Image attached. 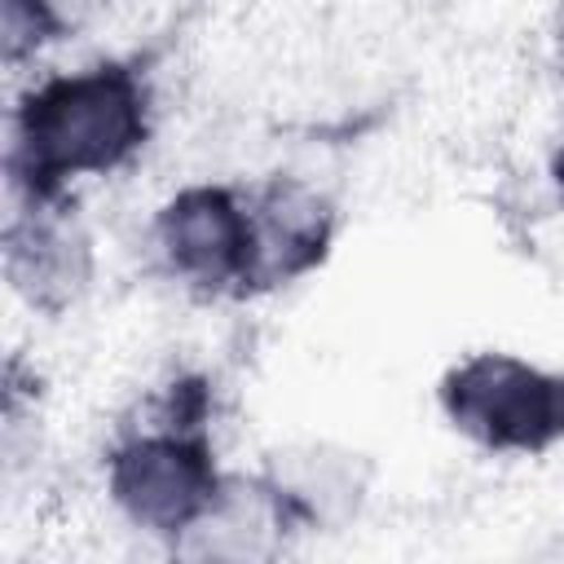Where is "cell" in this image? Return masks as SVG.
Segmentation results:
<instances>
[{
	"mask_svg": "<svg viewBox=\"0 0 564 564\" xmlns=\"http://www.w3.org/2000/svg\"><path fill=\"white\" fill-rule=\"evenodd\" d=\"M207 397L203 383H172L163 397V419L132 432L106 463V485L115 507L150 533H189L225 494L212 441L203 432Z\"/></svg>",
	"mask_w": 564,
	"mask_h": 564,
	"instance_id": "obj_2",
	"label": "cell"
},
{
	"mask_svg": "<svg viewBox=\"0 0 564 564\" xmlns=\"http://www.w3.org/2000/svg\"><path fill=\"white\" fill-rule=\"evenodd\" d=\"M154 247L172 278L203 295H247L251 212L225 185H189L154 216Z\"/></svg>",
	"mask_w": 564,
	"mask_h": 564,
	"instance_id": "obj_4",
	"label": "cell"
},
{
	"mask_svg": "<svg viewBox=\"0 0 564 564\" xmlns=\"http://www.w3.org/2000/svg\"><path fill=\"white\" fill-rule=\"evenodd\" d=\"M441 410L485 449L542 454L564 436V375L511 352H471L441 379Z\"/></svg>",
	"mask_w": 564,
	"mask_h": 564,
	"instance_id": "obj_3",
	"label": "cell"
},
{
	"mask_svg": "<svg viewBox=\"0 0 564 564\" xmlns=\"http://www.w3.org/2000/svg\"><path fill=\"white\" fill-rule=\"evenodd\" d=\"M4 264H9V282L35 308L57 313L88 282V238L75 229V220L62 216V198L57 203L26 198V216L9 220L4 234Z\"/></svg>",
	"mask_w": 564,
	"mask_h": 564,
	"instance_id": "obj_6",
	"label": "cell"
},
{
	"mask_svg": "<svg viewBox=\"0 0 564 564\" xmlns=\"http://www.w3.org/2000/svg\"><path fill=\"white\" fill-rule=\"evenodd\" d=\"M555 181H560V189H564V154H560V163H555Z\"/></svg>",
	"mask_w": 564,
	"mask_h": 564,
	"instance_id": "obj_8",
	"label": "cell"
},
{
	"mask_svg": "<svg viewBox=\"0 0 564 564\" xmlns=\"http://www.w3.org/2000/svg\"><path fill=\"white\" fill-rule=\"evenodd\" d=\"M97 0H4V53L9 62H22L48 40L70 35Z\"/></svg>",
	"mask_w": 564,
	"mask_h": 564,
	"instance_id": "obj_7",
	"label": "cell"
},
{
	"mask_svg": "<svg viewBox=\"0 0 564 564\" xmlns=\"http://www.w3.org/2000/svg\"><path fill=\"white\" fill-rule=\"evenodd\" d=\"M150 132L145 79L123 62L48 75L26 88L13 115L9 176L31 203H57L75 176L123 167Z\"/></svg>",
	"mask_w": 564,
	"mask_h": 564,
	"instance_id": "obj_1",
	"label": "cell"
},
{
	"mask_svg": "<svg viewBox=\"0 0 564 564\" xmlns=\"http://www.w3.org/2000/svg\"><path fill=\"white\" fill-rule=\"evenodd\" d=\"M247 212H251L247 295L286 286V282H295L322 264L330 234H335V216L317 189L278 176L247 198Z\"/></svg>",
	"mask_w": 564,
	"mask_h": 564,
	"instance_id": "obj_5",
	"label": "cell"
},
{
	"mask_svg": "<svg viewBox=\"0 0 564 564\" xmlns=\"http://www.w3.org/2000/svg\"><path fill=\"white\" fill-rule=\"evenodd\" d=\"M560 62H564V26H560Z\"/></svg>",
	"mask_w": 564,
	"mask_h": 564,
	"instance_id": "obj_9",
	"label": "cell"
}]
</instances>
